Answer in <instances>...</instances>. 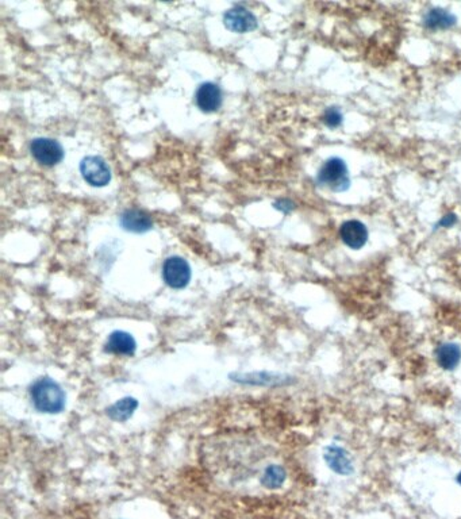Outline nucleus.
<instances>
[{
	"label": "nucleus",
	"instance_id": "obj_1",
	"mask_svg": "<svg viewBox=\"0 0 461 519\" xmlns=\"http://www.w3.org/2000/svg\"><path fill=\"white\" fill-rule=\"evenodd\" d=\"M30 399L36 410L58 414L65 407V393L51 377H41L30 387Z\"/></svg>",
	"mask_w": 461,
	"mask_h": 519
},
{
	"label": "nucleus",
	"instance_id": "obj_2",
	"mask_svg": "<svg viewBox=\"0 0 461 519\" xmlns=\"http://www.w3.org/2000/svg\"><path fill=\"white\" fill-rule=\"evenodd\" d=\"M316 183L335 194L349 190L351 176L348 164L341 157H330L322 164L316 173Z\"/></svg>",
	"mask_w": 461,
	"mask_h": 519
},
{
	"label": "nucleus",
	"instance_id": "obj_3",
	"mask_svg": "<svg viewBox=\"0 0 461 519\" xmlns=\"http://www.w3.org/2000/svg\"><path fill=\"white\" fill-rule=\"evenodd\" d=\"M191 267L183 257L171 256L163 264V279L173 289H183L191 282Z\"/></svg>",
	"mask_w": 461,
	"mask_h": 519
},
{
	"label": "nucleus",
	"instance_id": "obj_4",
	"mask_svg": "<svg viewBox=\"0 0 461 519\" xmlns=\"http://www.w3.org/2000/svg\"><path fill=\"white\" fill-rule=\"evenodd\" d=\"M80 172L83 179L93 187H105L110 183V166L102 157H84L83 162H80Z\"/></svg>",
	"mask_w": 461,
	"mask_h": 519
},
{
	"label": "nucleus",
	"instance_id": "obj_5",
	"mask_svg": "<svg viewBox=\"0 0 461 519\" xmlns=\"http://www.w3.org/2000/svg\"><path fill=\"white\" fill-rule=\"evenodd\" d=\"M338 235L347 248L352 251H360L368 242V228L359 219H348L341 223Z\"/></svg>",
	"mask_w": 461,
	"mask_h": 519
},
{
	"label": "nucleus",
	"instance_id": "obj_6",
	"mask_svg": "<svg viewBox=\"0 0 461 519\" xmlns=\"http://www.w3.org/2000/svg\"><path fill=\"white\" fill-rule=\"evenodd\" d=\"M30 153L36 162L45 166H53L64 159V149L52 138H34L30 143Z\"/></svg>",
	"mask_w": 461,
	"mask_h": 519
},
{
	"label": "nucleus",
	"instance_id": "obj_7",
	"mask_svg": "<svg viewBox=\"0 0 461 519\" xmlns=\"http://www.w3.org/2000/svg\"><path fill=\"white\" fill-rule=\"evenodd\" d=\"M223 23L230 32L248 33L258 27V18L249 10L237 6L225 13Z\"/></svg>",
	"mask_w": 461,
	"mask_h": 519
},
{
	"label": "nucleus",
	"instance_id": "obj_8",
	"mask_svg": "<svg viewBox=\"0 0 461 519\" xmlns=\"http://www.w3.org/2000/svg\"><path fill=\"white\" fill-rule=\"evenodd\" d=\"M323 459L334 473L341 476H349L353 472L349 453L338 445H329L323 452Z\"/></svg>",
	"mask_w": 461,
	"mask_h": 519
},
{
	"label": "nucleus",
	"instance_id": "obj_9",
	"mask_svg": "<svg viewBox=\"0 0 461 519\" xmlns=\"http://www.w3.org/2000/svg\"><path fill=\"white\" fill-rule=\"evenodd\" d=\"M196 106L203 112H215L222 106V91L220 86L214 83H203L195 93Z\"/></svg>",
	"mask_w": 461,
	"mask_h": 519
},
{
	"label": "nucleus",
	"instance_id": "obj_10",
	"mask_svg": "<svg viewBox=\"0 0 461 519\" xmlns=\"http://www.w3.org/2000/svg\"><path fill=\"white\" fill-rule=\"evenodd\" d=\"M457 18L453 13L441 8V7H433L430 8L422 18V25L426 30L430 32H443L449 30L453 26H456Z\"/></svg>",
	"mask_w": 461,
	"mask_h": 519
},
{
	"label": "nucleus",
	"instance_id": "obj_11",
	"mask_svg": "<svg viewBox=\"0 0 461 519\" xmlns=\"http://www.w3.org/2000/svg\"><path fill=\"white\" fill-rule=\"evenodd\" d=\"M105 350L115 356H133L137 350V342L129 333L116 330L109 336L105 345Z\"/></svg>",
	"mask_w": 461,
	"mask_h": 519
},
{
	"label": "nucleus",
	"instance_id": "obj_12",
	"mask_svg": "<svg viewBox=\"0 0 461 519\" xmlns=\"http://www.w3.org/2000/svg\"><path fill=\"white\" fill-rule=\"evenodd\" d=\"M121 226L130 233L144 234L153 228V222L147 213L138 209H129L121 215Z\"/></svg>",
	"mask_w": 461,
	"mask_h": 519
},
{
	"label": "nucleus",
	"instance_id": "obj_13",
	"mask_svg": "<svg viewBox=\"0 0 461 519\" xmlns=\"http://www.w3.org/2000/svg\"><path fill=\"white\" fill-rule=\"evenodd\" d=\"M436 361L443 371H453L461 362L460 345L455 342H443L436 349Z\"/></svg>",
	"mask_w": 461,
	"mask_h": 519
},
{
	"label": "nucleus",
	"instance_id": "obj_14",
	"mask_svg": "<svg viewBox=\"0 0 461 519\" xmlns=\"http://www.w3.org/2000/svg\"><path fill=\"white\" fill-rule=\"evenodd\" d=\"M137 407H138V402L134 398L126 396L110 406L107 409V415L115 422H125L131 418V415L137 410Z\"/></svg>",
	"mask_w": 461,
	"mask_h": 519
},
{
	"label": "nucleus",
	"instance_id": "obj_15",
	"mask_svg": "<svg viewBox=\"0 0 461 519\" xmlns=\"http://www.w3.org/2000/svg\"><path fill=\"white\" fill-rule=\"evenodd\" d=\"M287 479L286 469L279 464H271L264 469V473L261 476V483L267 488L276 490L280 488Z\"/></svg>",
	"mask_w": 461,
	"mask_h": 519
},
{
	"label": "nucleus",
	"instance_id": "obj_16",
	"mask_svg": "<svg viewBox=\"0 0 461 519\" xmlns=\"http://www.w3.org/2000/svg\"><path fill=\"white\" fill-rule=\"evenodd\" d=\"M322 122L328 129H340L344 125V112L342 110L337 106H330V107L325 108L323 114H322Z\"/></svg>",
	"mask_w": 461,
	"mask_h": 519
},
{
	"label": "nucleus",
	"instance_id": "obj_17",
	"mask_svg": "<svg viewBox=\"0 0 461 519\" xmlns=\"http://www.w3.org/2000/svg\"><path fill=\"white\" fill-rule=\"evenodd\" d=\"M459 222V218L455 213H448L441 216V219L436 223V229H450Z\"/></svg>",
	"mask_w": 461,
	"mask_h": 519
},
{
	"label": "nucleus",
	"instance_id": "obj_18",
	"mask_svg": "<svg viewBox=\"0 0 461 519\" xmlns=\"http://www.w3.org/2000/svg\"><path fill=\"white\" fill-rule=\"evenodd\" d=\"M274 207L279 211H281L283 214H290L291 211L295 210L296 206L295 203L290 199H279L274 203Z\"/></svg>",
	"mask_w": 461,
	"mask_h": 519
},
{
	"label": "nucleus",
	"instance_id": "obj_19",
	"mask_svg": "<svg viewBox=\"0 0 461 519\" xmlns=\"http://www.w3.org/2000/svg\"><path fill=\"white\" fill-rule=\"evenodd\" d=\"M456 482H457V484L460 485L461 487V471L457 473V478H456Z\"/></svg>",
	"mask_w": 461,
	"mask_h": 519
}]
</instances>
